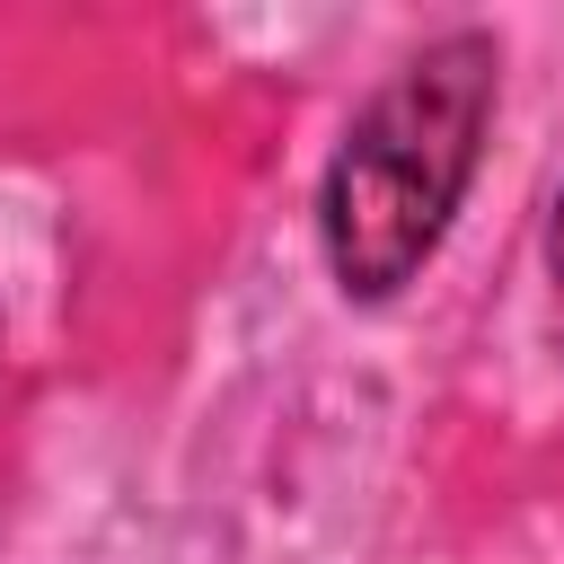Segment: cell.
I'll use <instances>...</instances> for the list:
<instances>
[{
  "label": "cell",
  "instance_id": "6da1fadb",
  "mask_svg": "<svg viewBox=\"0 0 564 564\" xmlns=\"http://www.w3.org/2000/svg\"><path fill=\"white\" fill-rule=\"evenodd\" d=\"M494 79H502L494 35L458 26V35H432L414 62H397L370 88V106L344 123L317 185V229L344 300H397L432 264V247L449 238V212L476 185Z\"/></svg>",
  "mask_w": 564,
  "mask_h": 564
},
{
  "label": "cell",
  "instance_id": "7a4b0ae2",
  "mask_svg": "<svg viewBox=\"0 0 564 564\" xmlns=\"http://www.w3.org/2000/svg\"><path fill=\"white\" fill-rule=\"evenodd\" d=\"M546 273H555V291H564V194H555V212H546Z\"/></svg>",
  "mask_w": 564,
  "mask_h": 564
}]
</instances>
